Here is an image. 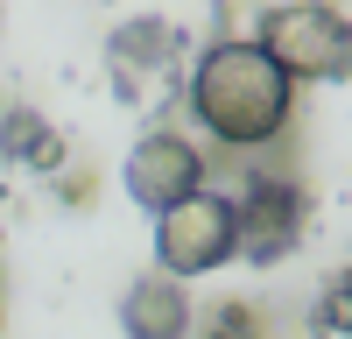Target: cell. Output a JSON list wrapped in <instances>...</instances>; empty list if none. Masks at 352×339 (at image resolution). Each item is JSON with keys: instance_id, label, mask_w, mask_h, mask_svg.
Instances as JSON below:
<instances>
[{"instance_id": "obj_1", "label": "cell", "mask_w": 352, "mask_h": 339, "mask_svg": "<svg viewBox=\"0 0 352 339\" xmlns=\"http://www.w3.org/2000/svg\"><path fill=\"white\" fill-rule=\"evenodd\" d=\"M190 113L219 149H268L296 121V78L254 36H226L190 64Z\"/></svg>"}, {"instance_id": "obj_2", "label": "cell", "mask_w": 352, "mask_h": 339, "mask_svg": "<svg viewBox=\"0 0 352 339\" xmlns=\"http://www.w3.org/2000/svg\"><path fill=\"white\" fill-rule=\"evenodd\" d=\"M254 43L275 56V64L296 85H331L352 78V21L331 8V0H282V8L261 14Z\"/></svg>"}, {"instance_id": "obj_3", "label": "cell", "mask_w": 352, "mask_h": 339, "mask_svg": "<svg viewBox=\"0 0 352 339\" xmlns=\"http://www.w3.org/2000/svg\"><path fill=\"white\" fill-rule=\"evenodd\" d=\"M226 262H240V212L219 191H190L176 205L155 212V269L169 276H212Z\"/></svg>"}, {"instance_id": "obj_4", "label": "cell", "mask_w": 352, "mask_h": 339, "mask_svg": "<svg viewBox=\"0 0 352 339\" xmlns=\"http://www.w3.org/2000/svg\"><path fill=\"white\" fill-rule=\"evenodd\" d=\"M127 198L141 212H162V205H176V198H190V191H204V156H197V141H184V134H169V127H155V134H141L134 149H127Z\"/></svg>"}, {"instance_id": "obj_5", "label": "cell", "mask_w": 352, "mask_h": 339, "mask_svg": "<svg viewBox=\"0 0 352 339\" xmlns=\"http://www.w3.org/2000/svg\"><path fill=\"white\" fill-rule=\"evenodd\" d=\"M232 212H240V262H282L289 247L303 240V191L289 177H254L240 198H232Z\"/></svg>"}, {"instance_id": "obj_6", "label": "cell", "mask_w": 352, "mask_h": 339, "mask_svg": "<svg viewBox=\"0 0 352 339\" xmlns=\"http://www.w3.org/2000/svg\"><path fill=\"white\" fill-rule=\"evenodd\" d=\"M120 325L127 339H184L190 332V297H184V276L148 269L127 282V304H120Z\"/></svg>"}, {"instance_id": "obj_7", "label": "cell", "mask_w": 352, "mask_h": 339, "mask_svg": "<svg viewBox=\"0 0 352 339\" xmlns=\"http://www.w3.org/2000/svg\"><path fill=\"white\" fill-rule=\"evenodd\" d=\"M169 50H176V28L169 21H134L113 36V56H120V71H169Z\"/></svg>"}, {"instance_id": "obj_8", "label": "cell", "mask_w": 352, "mask_h": 339, "mask_svg": "<svg viewBox=\"0 0 352 339\" xmlns=\"http://www.w3.org/2000/svg\"><path fill=\"white\" fill-rule=\"evenodd\" d=\"M0 149L21 156V163H36V170H56V156H64V149H56V134L36 121V113H21V106L0 121Z\"/></svg>"}, {"instance_id": "obj_9", "label": "cell", "mask_w": 352, "mask_h": 339, "mask_svg": "<svg viewBox=\"0 0 352 339\" xmlns=\"http://www.w3.org/2000/svg\"><path fill=\"white\" fill-rule=\"evenodd\" d=\"M317 325H331V332H352V269L324 282V297H317Z\"/></svg>"}]
</instances>
